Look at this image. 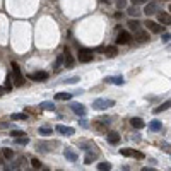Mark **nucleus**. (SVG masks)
<instances>
[{
	"mask_svg": "<svg viewBox=\"0 0 171 171\" xmlns=\"http://www.w3.org/2000/svg\"><path fill=\"white\" fill-rule=\"evenodd\" d=\"M142 171H158V169H156V168H147L145 166V168H142Z\"/></svg>",
	"mask_w": 171,
	"mask_h": 171,
	"instance_id": "nucleus-39",
	"label": "nucleus"
},
{
	"mask_svg": "<svg viewBox=\"0 0 171 171\" xmlns=\"http://www.w3.org/2000/svg\"><path fill=\"white\" fill-rule=\"evenodd\" d=\"M145 27H147V31H151V33H159V31H161V26L154 21H145Z\"/></svg>",
	"mask_w": 171,
	"mask_h": 171,
	"instance_id": "nucleus-13",
	"label": "nucleus"
},
{
	"mask_svg": "<svg viewBox=\"0 0 171 171\" xmlns=\"http://www.w3.org/2000/svg\"><path fill=\"white\" fill-rule=\"evenodd\" d=\"M168 171H171V169H168Z\"/></svg>",
	"mask_w": 171,
	"mask_h": 171,
	"instance_id": "nucleus-47",
	"label": "nucleus"
},
{
	"mask_svg": "<svg viewBox=\"0 0 171 171\" xmlns=\"http://www.w3.org/2000/svg\"><path fill=\"white\" fill-rule=\"evenodd\" d=\"M106 140L110 142V144H113V145L120 144V133H116V132H110V133H106Z\"/></svg>",
	"mask_w": 171,
	"mask_h": 171,
	"instance_id": "nucleus-14",
	"label": "nucleus"
},
{
	"mask_svg": "<svg viewBox=\"0 0 171 171\" xmlns=\"http://www.w3.org/2000/svg\"><path fill=\"white\" fill-rule=\"evenodd\" d=\"M169 39H171V34H162V41H164V43H168V41H169Z\"/></svg>",
	"mask_w": 171,
	"mask_h": 171,
	"instance_id": "nucleus-38",
	"label": "nucleus"
},
{
	"mask_svg": "<svg viewBox=\"0 0 171 171\" xmlns=\"http://www.w3.org/2000/svg\"><path fill=\"white\" fill-rule=\"evenodd\" d=\"M10 67H12V72H14V75H12L14 86L21 87V86L24 84V77H22V74H21V67H19V64H17V62H12V64H10Z\"/></svg>",
	"mask_w": 171,
	"mask_h": 171,
	"instance_id": "nucleus-1",
	"label": "nucleus"
},
{
	"mask_svg": "<svg viewBox=\"0 0 171 171\" xmlns=\"http://www.w3.org/2000/svg\"><path fill=\"white\" fill-rule=\"evenodd\" d=\"M125 5H127V0H116V7L118 9H125Z\"/></svg>",
	"mask_w": 171,
	"mask_h": 171,
	"instance_id": "nucleus-35",
	"label": "nucleus"
},
{
	"mask_svg": "<svg viewBox=\"0 0 171 171\" xmlns=\"http://www.w3.org/2000/svg\"><path fill=\"white\" fill-rule=\"evenodd\" d=\"M27 77L34 82H45L48 77H50V74H48L46 70H38V72H34V74H29Z\"/></svg>",
	"mask_w": 171,
	"mask_h": 171,
	"instance_id": "nucleus-3",
	"label": "nucleus"
},
{
	"mask_svg": "<svg viewBox=\"0 0 171 171\" xmlns=\"http://www.w3.org/2000/svg\"><path fill=\"white\" fill-rule=\"evenodd\" d=\"M41 106V110H46V111H53L55 110V103H51V101H45L39 104Z\"/></svg>",
	"mask_w": 171,
	"mask_h": 171,
	"instance_id": "nucleus-25",
	"label": "nucleus"
},
{
	"mask_svg": "<svg viewBox=\"0 0 171 171\" xmlns=\"http://www.w3.org/2000/svg\"><path fill=\"white\" fill-rule=\"evenodd\" d=\"M72 93H58L55 94V99L56 101H68V99H72Z\"/></svg>",
	"mask_w": 171,
	"mask_h": 171,
	"instance_id": "nucleus-19",
	"label": "nucleus"
},
{
	"mask_svg": "<svg viewBox=\"0 0 171 171\" xmlns=\"http://www.w3.org/2000/svg\"><path fill=\"white\" fill-rule=\"evenodd\" d=\"M127 24H128V29H132L133 33H135V31H139V29H140V22L137 21V19H130V21H128Z\"/></svg>",
	"mask_w": 171,
	"mask_h": 171,
	"instance_id": "nucleus-22",
	"label": "nucleus"
},
{
	"mask_svg": "<svg viewBox=\"0 0 171 171\" xmlns=\"http://www.w3.org/2000/svg\"><path fill=\"white\" fill-rule=\"evenodd\" d=\"M77 81H79V77H70V79H68V81H65V82H67V84H75Z\"/></svg>",
	"mask_w": 171,
	"mask_h": 171,
	"instance_id": "nucleus-37",
	"label": "nucleus"
},
{
	"mask_svg": "<svg viewBox=\"0 0 171 171\" xmlns=\"http://www.w3.org/2000/svg\"><path fill=\"white\" fill-rule=\"evenodd\" d=\"M31 166H33V169H41L43 164H41V161H39L38 158H33L31 159Z\"/></svg>",
	"mask_w": 171,
	"mask_h": 171,
	"instance_id": "nucleus-31",
	"label": "nucleus"
},
{
	"mask_svg": "<svg viewBox=\"0 0 171 171\" xmlns=\"http://www.w3.org/2000/svg\"><path fill=\"white\" fill-rule=\"evenodd\" d=\"M130 33L128 31H120L118 36H116V45H128L130 43Z\"/></svg>",
	"mask_w": 171,
	"mask_h": 171,
	"instance_id": "nucleus-5",
	"label": "nucleus"
},
{
	"mask_svg": "<svg viewBox=\"0 0 171 171\" xmlns=\"http://www.w3.org/2000/svg\"><path fill=\"white\" fill-rule=\"evenodd\" d=\"M77 60H79L81 64H89V62H93V51L81 50L79 51V55H77Z\"/></svg>",
	"mask_w": 171,
	"mask_h": 171,
	"instance_id": "nucleus-4",
	"label": "nucleus"
},
{
	"mask_svg": "<svg viewBox=\"0 0 171 171\" xmlns=\"http://www.w3.org/2000/svg\"><path fill=\"white\" fill-rule=\"evenodd\" d=\"M2 156H4L7 161H10V159L14 158V151L12 149H4V151H2Z\"/></svg>",
	"mask_w": 171,
	"mask_h": 171,
	"instance_id": "nucleus-32",
	"label": "nucleus"
},
{
	"mask_svg": "<svg viewBox=\"0 0 171 171\" xmlns=\"http://www.w3.org/2000/svg\"><path fill=\"white\" fill-rule=\"evenodd\" d=\"M130 125H132L133 128H139V130H140V128L145 127V122L142 118H132L130 120Z\"/></svg>",
	"mask_w": 171,
	"mask_h": 171,
	"instance_id": "nucleus-18",
	"label": "nucleus"
},
{
	"mask_svg": "<svg viewBox=\"0 0 171 171\" xmlns=\"http://www.w3.org/2000/svg\"><path fill=\"white\" fill-rule=\"evenodd\" d=\"M111 106H115V101L113 99H103V98H99V99H94L93 101V108L94 110H106V108H111Z\"/></svg>",
	"mask_w": 171,
	"mask_h": 171,
	"instance_id": "nucleus-2",
	"label": "nucleus"
},
{
	"mask_svg": "<svg viewBox=\"0 0 171 171\" xmlns=\"http://www.w3.org/2000/svg\"><path fill=\"white\" fill-rule=\"evenodd\" d=\"M139 14H140V10H139L137 7H133V5H132L130 9H128V16H130V17H133V19H135V17L139 16Z\"/></svg>",
	"mask_w": 171,
	"mask_h": 171,
	"instance_id": "nucleus-33",
	"label": "nucleus"
},
{
	"mask_svg": "<svg viewBox=\"0 0 171 171\" xmlns=\"http://www.w3.org/2000/svg\"><path fill=\"white\" fill-rule=\"evenodd\" d=\"M104 81L108 82V84H115V86H122V84H125V79L122 75L120 77H106Z\"/></svg>",
	"mask_w": 171,
	"mask_h": 171,
	"instance_id": "nucleus-15",
	"label": "nucleus"
},
{
	"mask_svg": "<svg viewBox=\"0 0 171 171\" xmlns=\"http://www.w3.org/2000/svg\"><path fill=\"white\" fill-rule=\"evenodd\" d=\"M169 12H171V5H169Z\"/></svg>",
	"mask_w": 171,
	"mask_h": 171,
	"instance_id": "nucleus-43",
	"label": "nucleus"
},
{
	"mask_svg": "<svg viewBox=\"0 0 171 171\" xmlns=\"http://www.w3.org/2000/svg\"><path fill=\"white\" fill-rule=\"evenodd\" d=\"M9 123H5V122H0V128H7Z\"/></svg>",
	"mask_w": 171,
	"mask_h": 171,
	"instance_id": "nucleus-40",
	"label": "nucleus"
},
{
	"mask_svg": "<svg viewBox=\"0 0 171 171\" xmlns=\"http://www.w3.org/2000/svg\"><path fill=\"white\" fill-rule=\"evenodd\" d=\"M120 154H122V156H133V149H122Z\"/></svg>",
	"mask_w": 171,
	"mask_h": 171,
	"instance_id": "nucleus-34",
	"label": "nucleus"
},
{
	"mask_svg": "<svg viewBox=\"0 0 171 171\" xmlns=\"http://www.w3.org/2000/svg\"><path fill=\"white\" fill-rule=\"evenodd\" d=\"M0 156H2V152H0Z\"/></svg>",
	"mask_w": 171,
	"mask_h": 171,
	"instance_id": "nucleus-44",
	"label": "nucleus"
},
{
	"mask_svg": "<svg viewBox=\"0 0 171 171\" xmlns=\"http://www.w3.org/2000/svg\"><path fill=\"white\" fill-rule=\"evenodd\" d=\"M55 130L58 133H62V135H65V137H70V135H74V133H75V130H74L72 127H67V125H56Z\"/></svg>",
	"mask_w": 171,
	"mask_h": 171,
	"instance_id": "nucleus-6",
	"label": "nucleus"
},
{
	"mask_svg": "<svg viewBox=\"0 0 171 171\" xmlns=\"http://www.w3.org/2000/svg\"><path fill=\"white\" fill-rule=\"evenodd\" d=\"M12 87H14L12 75L9 74V75H7V79H5V84H4V91H5V93H10V91H12Z\"/></svg>",
	"mask_w": 171,
	"mask_h": 171,
	"instance_id": "nucleus-20",
	"label": "nucleus"
},
{
	"mask_svg": "<svg viewBox=\"0 0 171 171\" xmlns=\"http://www.w3.org/2000/svg\"><path fill=\"white\" fill-rule=\"evenodd\" d=\"M41 169H43V171H50V169H48V168H45V166H43Z\"/></svg>",
	"mask_w": 171,
	"mask_h": 171,
	"instance_id": "nucleus-42",
	"label": "nucleus"
},
{
	"mask_svg": "<svg viewBox=\"0 0 171 171\" xmlns=\"http://www.w3.org/2000/svg\"><path fill=\"white\" fill-rule=\"evenodd\" d=\"M9 135L12 137V139H19V137H26V133L22 132V130H10Z\"/></svg>",
	"mask_w": 171,
	"mask_h": 171,
	"instance_id": "nucleus-28",
	"label": "nucleus"
},
{
	"mask_svg": "<svg viewBox=\"0 0 171 171\" xmlns=\"http://www.w3.org/2000/svg\"><path fill=\"white\" fill-rule=\"evenodd\" d=\"M149 0H132V5L135 7V5H139V4H147Z\"/></svg>",
	"mask_w": 171,
	"mask_h": 171,
	"instance_id": "nucleus-36",
	"label": "nucleus"
},
{
	"mask_svg": "<svg viewBox=\"0 0 171 171\" xmlns=\"http://www.w3.org/2000/svg\"><path fill=\"white\" fill-rule=\"evenodd\" d=\"M10 120H19V122H22V120H27V115H26V113H12Z\"/></svg>",
	"mask_w": 171,
	"mask_h": 171,
	"instance_id": "nucleus-27",
	"label": "nucleus"
},
{
	"mask_svg": "<svg viewBox=\"0 0 171 171\" xmlns=\"http://www.w3.org/2000/svg\"><path fill=\"white\" fill-rule=\"evenodd\" d=\"M58 171H62V169H58Z\"/></svg>",
	"mask_w": 171,
	"mask_h": 171,
	"instance_id": "nucleus-45",
	"label": "nucleus"
},
{
	"mask_svg": "<svg viewBox=\"0 0 171 171\" xmlns=\"http://www.w3.org/2000/svg\"><path fill=\"white\" fill-rule=\"evenodd\" d=\"M62 55H64V64L67 65L68 68H70V67H74V64H75V60H74L72 53H70V51H68L67 48L64 50V53H62Z\"/></svg>",
	"mask_w": 171,
	"mask_h": 171,
	"instance_id": "nucleus-7",
	"label": "nucleus"
},
{
	"mask_svg": "<svg viewBox=\"0 0 171 171\" xmlns=\"http://www.w3.org/2000/svg\"><path fill=\"white\" fill-rule=\"evenodd\" d=\"M53 144H56V142H53ZM53 144H50V142H38L36 147H38L39 151H43V152H50V151H53V147H51Z\"/></svg>",
	"mask_w": 171,
	"mask_h": 171,
	"instance_id": "nucleus-16",
	"label": "nucleus"
},
{
	"mask_svg": "<svg viewBox=\"0 0 171 171\" xmlns=\"http://www.w3.org/2000/svg\"><path fill=\"white\" fill-rule=\"evenodd\" d=\"M98 171H111L110 162H98Z\"/></svg>",
	"mask_w": 171,
	"mask_h": 171,
	"instance_id": "nucleus-29",
	"label": "nucleus"
},
{
	"mask_svg": "<svg viewBox=\"0 0 171 171\" xmlns=\"http://www.w3.org/2000/svg\"><path fill=\"white\" fill-rule=\"evenodd\" d=\"M38 133L41 137H50L51 133H53V128H51V127H39Z\"/></svg>",
	"mask_w": 171,
	"mask_h": 171,
	"instance_id": "nucleus-23",
	"label": "nucleus"
},
{
	"mask_svg": "<svg viewBox=\"0 0 171 171\" xmlns=\"http://www.w3.org/2000/svg\"><path fill=\"white\" fill-rule=\"evenodd\" d=\"M64 156H65V159H68L70 162H75L77 159H79V154L74 152L70 147H65V149H64Z\"/></svg>",
	"mask_w": 171,
	"mask_h": 171,
	"instance_id": "nucleus-9",
	"label": "nucleus"
},
{
	"mask_svg": "<svg viewBox=\"0 0 171 171\" xmlns=\"http://www.w3.org/2000/svg\"><path fill=\"white\" fill-rule=\"evenodd\" d=\"M135 39L139 43H145L147 39H149V33H147V31H142V29L135 31Z\"/></svg>",
	"mask_w": 171,
	"mask_h": 171,
	"instance_id": "nucleus-12",
	"label": "nucleus"
},
{
	"mask_svg": "<svg viewBox=\"0 0 171 171\" xmlns=\"http://www.w3.org/2000/svg\"><path fill=\"white\" fill-rule=\"evenodd\" d=\"M156 10H158V2H147L144 7L145 16H152V14H156Z\"/></svg>",
	"mask_w": 171,
	"mask_h": 171,
	"instance_id": "nucleus-10",
	"label": "nucleus"
},
{
	"mask_svg": "<svg viewBox=\"0 0 171 171\" xmlns=\"http://www.w3.org/2000/svg\"><path fill=\"white\" fill-rule=\"evenodd\" d=\"M161 122H159V120H152V122H151L149 123V128L151 130H152V132H159V130H161Z\"/></svg>",
	"mask_w": 171,
	"mask_h": 171,
	"instance_id": "nucleus-24",
	"label": "nucleus"
},
{
	"mask_svg": "<svg viewBox=\"0 0 171 171\" xmlns=\"http://www.w3.org/2000/svg\"><path fill=\"white\" fill-rule=\"evenodd\" d=\"M96 158H98V154H93V152H87L84 158V162L86 164H91L93 161H96Z\"/></svg>",
	"mask_w": 171,
	"mask_h": 171,
	"instance_id": "nucleus-26",
	"label": "nucleus"
},
{
	"mask_svg": "<svg viewBox=\"0 0 171 171\" xmlns=\"http://www.w3.org/2000/svg\"><path fill=\"white\" fill-rule=\"evenodd\" d=\"M158 21L161 22V24H164V26H169L171 24V14H168V12H159L158 14Z\"/></svg>",
	"mask_w": 171,
	"mask_h": 171,
	"instance_id": "nucleus-11",
	"label": "nucleus"
},
{
	"mask_svg": "<svg viewBox=\"0 0 171 171\" xmlns=\"http://www.w3.org/2000/svg\"><path fill=\"white\" fill-rule=\"evenodd\" d=\"M29 171H33V169H29Z\"/></svg>",
	"mask_w": 171,
	"mask_h": 171,
	"instance_id": "nucleus-46",
	"label": "nucleus"
},
{
	"mask_svg": "<svg viewBox=\"0 0 171 171\" xmlns=\"http://www.w3.org/2000/svg\"><path fill=\"white\" fill-rule=\"evenodd\" d=\"M70 110H72L75 115H79V116L86 115V106H84V104H81V103H72V104H70Z\"/></svg>",
	"mask_w": 171,
	"mask_h": 171,
	"instance_id": "nucleus-8",
	"label": "nucleus"
},
{
	"mask_svg": "<svg viewBox=\"0 0 171 171\" xmlns=\"http://www.w3.org/2000/svg\"><path fill=\"white\" fill-rule=\"evenodd\" d=\"M5 91H4V86H0V96H4Z\"/></svg>",
	"mask_w": 171,
	"mask_h": 171,
	"instance_id": "nucleus-41",
	"label": "nucleus"
},
{
	"mask_svg": "<svg viewBox=\"0 0 171 171\" xmlns=\"http://www.w3.org/2000/svg\"><path fill=\"white\" fill-rule=\"evenodd\" d=\"M104 55H106L108 58H113V56L118 55V48L116 46H106L104 48Z\"/></svg>",
	"mask_w": 171,
	"mask_h": 171,
	"instance_id": "nucleus-17",
	"label": "nucleus"
},
{
	"mask_svg": "<svg viewBox=\"0 0 171 171\" xmlns=\"http://www.w3.org/2000/svg\"><path fill=\"white\" fill-rule=\"evenodd\" d=\"M14 144L16 145H27L29 144V139H27V137H19V139L14 140Z\"/></svg>",
	"mask_w": 171,
	"mask_h": 171,
	"instance_id": "nucleus-30",
	"label": "nucleus"
},
{
	"mask_svg": "<svg viewBox=\"0 0 171 171\" xmlns=\"http://www.w3.org/2000/svg\"><path fill=\"white\" fill-rule=\"evenodd\" d=\"M169 106H171V98L168 99V101H164V103H162L161 106H158V108H156V110H154V113L158 115V113H161V111H166V110H169Z\"/></svg>",
	"mask_w": 171,
	"mask_h": 171,
	"instance_id": "nucleus-21",
	"label": "nucleus"
}]
</instances>
